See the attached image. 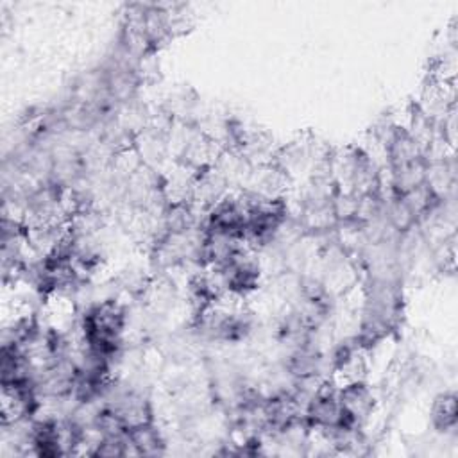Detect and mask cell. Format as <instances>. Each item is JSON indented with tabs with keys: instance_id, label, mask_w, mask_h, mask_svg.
I'll return each instance as SVG.
<instances>
[{
	"instance_id": "6da1fadb",
	"label": "cell",
	"mask_w": 458,
	"mask_h": 458,
	"mask_svg": "<svg viewBox=\"0 0 458 458\" xmlns=\"http://www.w3.org/2000/svg\"><path fill=\"white\" fill-rule=\"evenodd\" d=\"M435 423L441 428L453 426L457 421V410H455V396H442L437 401L435 410H433Z\"/></svg>"
}]
</instances>
